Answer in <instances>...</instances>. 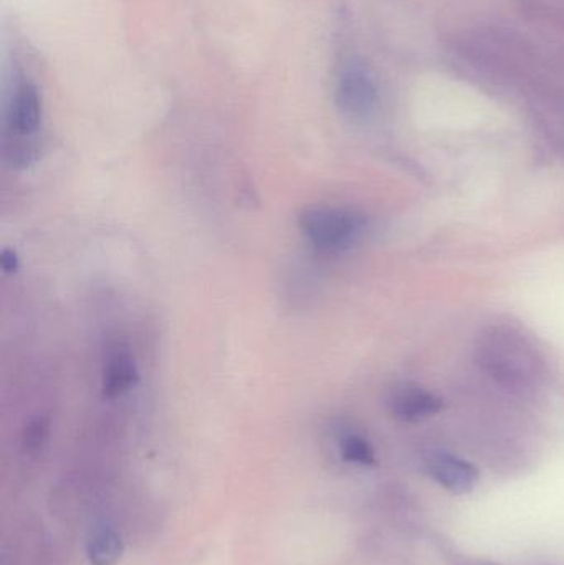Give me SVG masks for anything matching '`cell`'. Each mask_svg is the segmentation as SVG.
Returning a JSON list of instances; mask_svg holds the SVG:
<instances>
[{"label": "cell", "mask_w": 564, "mask_h": 565, "mask_svg": "<svg viewBox=\"0 0 564 565\" xmlns=\"http://www.w3.org/2000/svg\"><path fill=\"white\" fill-rule=\"evenodd\" d=\"M300 231L315 248L340 252L353 245L363 234V215L347 209L313 207L300 215Z\"/></svg>", "instance_id": "7a4b0ae2"}, {"label": "cell", "mask_w": 564, "mask_h": 565, "mask_svg": "<svg viewBox=\"0 0 564 565\" xmlns=\"http://www.w3.org/2000/svg\"><path fill=\"white\" fill-rule=\"evenodd\" d=\"M341 457L348 463L361 465V467H371L376 463L373 447L366 438L358 434H347L340 441Z\"/></svg>", "instance_id": "9c48e42d"}, {"label": "cell", "mask_w": 564, "mask_h": 565, "mask_svg": "<svg viewBox=\"0 0 564 565\" xmlns=\"http://www.w3.org/2000/svg\"><path fill=\"white\" fill-rule=\"evenodd\" d=\"M17 267H19V262H17L15 254L10 250L3 252L2 255V268L6 271H15Z\"/></svg>", "instance_id": "8fae6325"}, {"label": "cell", "mask_w": 564, "mask_h": 565, "mask_svg": "<svg viewBox=\"0 0 564 565\" xmlns=\"http://www.w3.org/2000/svg\"><path fill=\"white\" fill-rule=\"evenodd\" d=\"M123 556V541L115 527L103 524L95 527L86 543L89 565H116Z\"/></svg>", "instance_id": "52a82bcc"}, {"label": "cell", "mask_w": 564, "mask_h": 565, "mask_svg": "<svg viewBox=\"0 0 564 565\" xmlns=\"http://www.w3.org/2000/svg\"><path fill=\"white\" fill-rule=\"evenodd\" d=\"M437 395L419 385H401L391 394L390 408L394 417L404 422H419L443 411Z\"/></svg>", "instance_id": "5b68a950"}, {"label": "cell", "mask_w": 564, "mask_h": 565, "mask_svg": "<svg viewBox=\"0 0 564 565\" xmlns=\"http://www.w3.org/2000/svg\"><path fill=\"white\" fill-rule=\"evenodd\" d=\"M42 121V99L32 83L17 86L7 106V131L15 138H30L35 135Z\"/></svg>", "instance_id": "277c9868"}, {"label": "cell", "mask_w": 564, "mask_h": 565, "mask_svg": "<svg viewBox=\"0 0 564 565\" xmlns=\"http://www.w3.org/2000/svg\"><path fill=\"white\" fill-rule=\"evenodd\" d=\"M138 381V369L128 354H115L103 371V394L108 398L121 397Z\"/></svg>", "instance_id": "ba28073f"}, {"label": "cell", "mask_w": 564, "mask_h": 565, "mask_svg": "<svg viewBox=\"0 0 564 565\" xmlns=\"http://www.w3.org/2000/svg\"><path fill=\"white\" fill-rule=\"evenodd\" d=\"M476 355L477 364L489 377L517 394H533L549 379V364L536 339L510 321L483 329Z\"/></svg>", "instance_id": "6da1fadb"}, {"label": "cell", "mask_w": 564, "mask_h": 565, "mask_svg": "<svg viewBox=\"0 0 564 565\" xmlns=\"http://www.w3.org/2000/svg\"><path fill=\"white\" fill-rule=\"evenodd\" d=\"M377 93L373 79L360 65H350L341 72L337 86V103L350 118H366L376 106Z\"/></svg>", "instance_id": "3957f363"}, {"label": "cell", "mask_w": 564, "mask_h": 565, "mask_svg": "<svg viewBox=\"0 0 564 565\" xmlns=\"http://www.w3.org/2000/svg\"><path fill=\"white\" fill-rule=\"evenodd\" d=\"M46 434H49V428H46V424L43 420H35L26 427L25 430V447L26 450L35 451L45 444Z\"/></svg>", "instance_id": "30bf717a"}, {"label": "cell", "mask_w": 564, "mask_h": 565, "mask_svg": "<svg viewBox=\"0 0 564 565\" xmlns=\"http://www.w3.org/2000/svg\"><path fill=\"white\" fill-rule=\"evenodd\" d=\"M430 477L456 494H466L473 490L479 481V470L469 461L462 458L453 457V455H434L427 461Z\"/></svg>", "instance_id": "8992f818"}]
</instances>
